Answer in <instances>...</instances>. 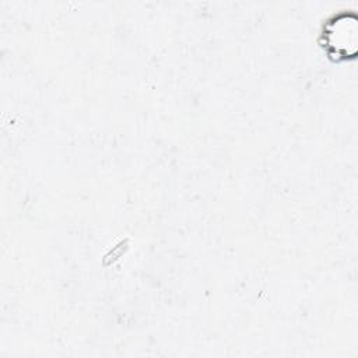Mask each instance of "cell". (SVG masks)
I'll return each instance as SVG.
<instances>
[{
  "label": "cell",
  "instance_id": "cell-1",
  "mask_svg": "<svg viewBox=\"0 0 358 358\" xmlns=\"http://www.w3.org/2000/svg\"><path fill=\"white\" fill-rule=\"evenodd\" d=\"M327 45L338 55H355L357 50V18L343 14L334 18L326 31Z\"/></svg>",
  "mask_w": 358,
  "mask_h": 358
}]
</instances>
